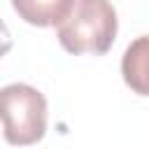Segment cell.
<instances>
[{"label": "cell", "instance_id": "5b68a950", "mask_svg": "<svg viewBox=\"0 0 149 149\" xmlns=\"http://www.w3.org/2000/svg\"><path fill=\"white\" fill-rule=\"evenodd\" d=\"M12 49V35H9V28L5 26V21L0 19V58L5 54H9Z\"/></svg>", "mask_w": 149, "mask_h": 149}, {"label": "cell", "instance_id": "277c9868", "mask_svg": "<svg viewBox=\"0 0 149 149\" xmlns=\"http://www.w3.org/2000/svg\"><path fill=\"white\" fill-rule=\"evenodd\" d=\"M70 2L72 0H12V7L26 23L49 28L65 16Z\"/></svg>", "mask_w": 149, "mask_h": 149}, {"label": "cell", "instance_id": "7a4b0ae2", "mask_svg": "<svg viewBox=\"0 0 149 149\" xmlns=\"http://www.w3.org/2000/svg\"><path fill=\"white\" fill-rule=\"evenodd\" d=\"M0 121L9 144H35L47 133V98L30 84L0 88Z\"/></svg>", "mask_w": 149, "mask_h": 149}, {"label": "cell", "instance_id": "3957f363", "mask_svg": "<svg viewBox=\"0 0 149 149\" xmlns=\"http://www.w3.org/2000/svg\"><path fill=\"white\" fill-rule=\"evenodd\" d=\"M123 81L137 95H149V35H142L128 44L121 58Z\"/></svg>", "mask_w": 149, "mask_h": 149}, {"label": "cell", "instance_id": "6da1fadb", "mask_svg": "<svg viewBox=\"0 0 149 149\" xmlns=\"http://www.w3.org/2000/svg\"><path fill=\"white\" fill-rule=\"evenodd\" d=\"M116 9L109 0H72L56 23V37L68 54H107L116 40Z\"/></svg>", "mask_w": 149, "mask_h": 149}]
</instances>
